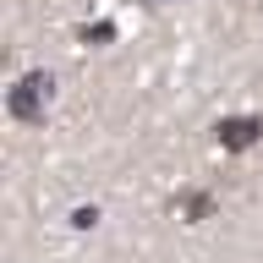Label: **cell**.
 I'll use <instances>...</instances> for the list:
<instances>
[{
    "mask_svg": "<svg viewBox=\"0 0 263 263\" xmlns=\"http://www.w3.org/2000/svg\"><path fill=\"white\" fill-rule=\"evenodd\" d=\"M258 132H263V121H258V115H247V121H219V143L236 154V148L258 143Z\"/></svg>",
    "mask_w": 263,
    "mask_h": 263,
    "instance_id": "obj_1",
    "label": "cell"
},
{
    "mask_svg": "<svg viewBox=\"0 0 263 263\" xmlns=\"http://www.w3.org/2000/svg\"><path fill=\"white\" fill-rule=\"evenodd\" d=\"M176 203H181L186 219H209V214H214V197H209V192H181Z\"/></svg>",
    "mask_w": 263,
    "mask_h": 263,
    "instance_id": "obj_2",
    "label": "cell"
}]
</instances>
